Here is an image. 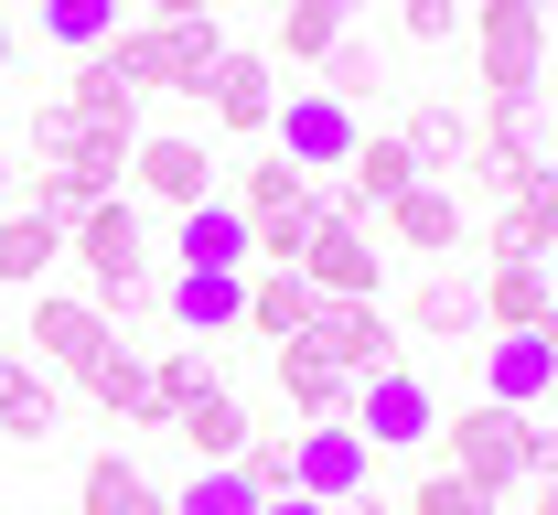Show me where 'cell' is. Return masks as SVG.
Wrapping results in <instances>:
<instances>
[{"instance_id": "1", "label": "cell", "mask_w": 558, "mask_h": 515, "mask_svg": "<svg viewBox=\"0 0 558 515\" xmlns=\"http://www.w3.org/2000/svg\"><path fill=\"white\" fill-rule=\"evenodd\" d=\"M108 54H119V75H130L140 97H205V75L226 65V22H119L108 33Z\"/></svg>"}, {"instance_id": "2", "label": "cell", "mask_w": 558, "mask_h": 515, "mask_svg": "<svg viewBox=\"0 0 558 515\" xmlns=\"http://www.w3.org/2000/svg\"><path fill=\"white\" fill-rule=\"evenodd\" d=\"M440 441H451V462H440V473L484 483L494 505L537 483V419H526V408H494V397H473L462 419H440Z\"/></svg>"}, {"instance_id": "3", "label": "cell", "mask_w": 558, "mask_h": 515, "mask_svg": "<svg viewBox=\"0 0 558 515\" xmlns=\"http://www.w3.org/2000/svg\"><path fill=\"white\" fill-rule=\"evenodd\" d=\"M473 75H484V97H548V11L473 0Z\"/></svg>"}, {"instance_id": "4", "label": "cell", "mask_w": 558, "mask_h": 515, "mask_svg": "<svg viewBox=\"0 0 558 515\" xmlns=\"http://www.w3.org/2000/svg\"><path fill=\"white\" fill-rule=\"evenodd\" d=\"M65 258L86 269V301L140 291V280H150V216H140L130 194H108L97 216H75V225H65Z\"/></svg>"}, {"instance_id": "5", "label": "cell", "mask_w": 558, "mask_h": 515, "mask_svg": "<svg viewBox=\"0 0 558 515\" xmlns=\"http://www.w3.org/2000/svg\"><path fill=\"white\" fill-rule=\"evenodd\" d=\"M344 430H354L365 451H409V441H440V397H429V376L387 366V376H365V387H354Z\"/></svg>"}, {"instance_id": "6", "label": "cell", "mask_w": 558, "mask_h": 515, "mask_svg": "<svg viewBox=\"0 0 558 515\" xmlns=\"http://www.w3.org/2000/svg\"><path fill=\"white\" fill-rule=\"evenodd\" d=\"M279 161L290 172H344L354 161V140H365V119H354L344 97H323V86H301V97H279Z\"/></svg>"}, {"instance_id": "7", "label": "cell", "mask_w": 558, "mask_h": 515, "mask_svg": "<svg viewBox=\"0 0 558 515\" xmlns=\"http://www.w3.org/2000/svg\"><path fill=\"white\" fill-rule=\"evenodd\" d=\"M301 280H312V301H376V291H387L376 225H344V216H323V225H312V247H301Z\"/></svg>"}, {"instance_id": "8", "label": "cell", "mask_w": 558, "mask_h": 515, "mask_svg": "<svg viewBox=\"0 0 558 515\" xmlns=\"http://www.w3.org/2000/svg\"><path fill=\"white\" fill-rule=\"evenodd\" d=\"M33 355H44L54 376H75V387H86V376L119 355V344H108V311H97L86 291H44V301H33Z\"/></svg>"}, {"instance_id": "9", "label": "cell", "mask_w": 558, "mask_h": 515, "mask_svg": "<svg viewBox=\"0 0 558 515\" xmlns=\"http://www.w3.org/2000/svg\"><path fill=\"white\" fill-rule=\"evenodd\" d=\"M376 483V451L354 441L344 419H323V430H290V494H312V505H344Z\"/></svg>"}, {"instance_id": "10", "label": "cell", "mask_w": 558, "mask_h": 515, "mask_svg": "<svg viewBox=\"0 0 558 515\" xmlns=\"http://www.w3.org/2000/svg\"><path fill=\"white\" fill-rule=\"evenodd\" d=\"M462 236H473V205H462L451 183H409V194L387 205V247H398V258H440V269H451Z\"/></svg>"}, {"instance_id": "11", "label": "cell", "mask_w": 558, "mask_h": 515, "mask_svg": "<svg viewBox=\"0 0 558 515\" xmlns=\"http://www.w3.org/2000/svg\"><path fill=\"white\" fill-rule=\"evenodd\" d=\"M312 344H323L354 387L398 366V322H387V301H323V311H312Z\"/></svg>"}, {"instance_id": "12", "label": "cell", "mask_w": 558, "mask_h": 515, "mask_svg": "<svg viewBox=\"0 0 558 515\" xmlns=\"http://www.w3.org/2000/svg\"><path fill=\"white\" fill-rule=\"evenodd\" d=\"M130 183L161 205V216H194V205L215 194V150H205V140H183V130H161V140H140V150H130Z\"/></svg>"}, {"instance_id": "13", "label": "cell", "mask_w": 558, "mask_h": 515, "mask_svg": "<svg viewBox=\"0 0 558 515\" xmlns=\"http://www.w3.org/2000/svg\"><path fill=\"white\" fill-rule=\"evenodd\" d=\"M205 119L215 130H236V140H258L279 119V65L269 54H247V44H226V65L205 75Z\"/></svg>"}, {"instance_id": "14", "label": "cell", "mask_w": 558, "mask_h": 515, "mask_svg": "<svg viewBox=\"0 0 558 515\" xmlns=\"http://www.w3.org/2000/svg\"><path fill=\"white\" fill-rule=\"evenodd\" d=\"M269 366H279V397H290L301 430H323V419H344V408H354V376L333 366L312 333H301V344H269Z\"/></svg>"}, {"instance_id": "15", "label": "cell", "mask_w": 558, "mask_h": 515, "mask_svg": "<svg viewBox=\"0 0 558 515\" xmlns=\"http://www.w3.org/2000/svg\"><path fill=\"white\" fill-rule=\"evenodd\" d=\"M548 387H558V344L548 333H494L484 344V397L494 408H526V419H537Z\"/></svg>"}, {"instance_id": "16", "label": "cell", "mask_w": 558, "mask_h": 515, "mask_svg": "<svg viewBox=\"0 0 558 515\" xmlns=\"http://www.w3.org/2000/svg\"><path fill=\"white\" fill-rule=\"evenodd\" d=\"M65 119H75V130H130V140H140V86L119 75V54H108V44H97V54H75Z\"/></svg>"}, {"instance_id": "17", "label": "cell", "mask_w": 558, "mask_h": 515, "mask_svg": "<svg viewBox=\"0 0 558 515\" xmlns=\"http://www.w3.org/2000/svg\"><path fill=\"white\" fill-rule=\"evenodd\" d=\"M548 258H484V333H548Z\"/></svg>"}, {"instance_id": "18", "label": "cell", "mask_w": 558, "mask_h": 515, "mask_svg": "<svg viewBox=\"0 0 558 515\" xmlns=\"http://www.w3.org/2000/svg\"><path fill=\"white\" fill-rule=\"evenodd\" d=\"M161 311H172L194 344H215V333L247 322V280H226V269H172V280H161Z\"/></svg>"}, {"instance_id": "19", "label": "cell", "mask_w": 558, "mask_h": 515, "mask_svg": "<svg viewBox=\"0 0 558 515\" xmlns=\"http://www.w3.org/2000/svg\"><path fill=\"white\" fill-rule=\"evenodd\" d=\"M172 258H183V269H226V280H247V216H236L226 194H205L194 216H172Z\"/></svg>"}, {"instance_id": "20", "label": "cell", "mask_w": 558, "mask_h": 515, "mask_svg": "<svg viewBox=\"0 0 558 515\" xmlns=\"http://www.w3.org/2000/svg\"><path fill=\"white\" fill-rule=\"evenodd\" d=\"M312 311H323V301H312L301 269H247V322H236V333H258V344H301Z\"/></svg>"}, {"instance_id": "21", "label": "cell", "mask_w": 558, "mask_h": 515, "mask_svg": "<svg viewBox=\"0 0 558 515\" xmlns=\"http://www.w3.org/2000/svg\"><path fill=\"white\" fill-rule=\"evenodd\" d=\"M484 258H558V172H537V183L484 225Z\"/></svg>"}, {"instance_id": "22", "label": "cell", "mask_w": 558, "mask_h": 515, "mask_svg": "<svg viewBox=\"0 0 558 515\" xmlns=\"http://www.w3.org/2000/svg\"><path fill=\"white\" fill-rule=\"evenodd\" d=\"M409 322L429 344H451V333H484V269H429L409 291Z\"/></svg>"}, {"instance_id": "23", "label": "cell", "mask_w": 558, "mask_h": 515, "mask_svg": "<svg viewBox=\"0 0 558 515\" xmlns=\"http://www.w3.org/2000/svg\"><path fill=\"white\" fill-rule=\"evenodd\" d=\"M172 441L194 451V462H205V473H226V462H236V451L258 441V419H247V408H236V387H215V397H194V408H183V419H172Z\"/></svg>"}, {"instance_id": "24", "label": "cell", "mask_w": 558, "mask_h": 515, "mask_svg": "<svg viewBox=\"0 0 558 515\" xmlns=\"http://www.w3.org/2000/svg\"><path fill=\"white\" fill-rule=\"evenodd\" d=\"M398 140H409L418 183H451V172H462V150H473V119H462L451 97H418V108H409V130H398Z\"/></svg>"}, {"instance_id": "25", "label": "cell", "mask_w": 558, "mask_h": 515, "mask_svg": "<svg viewBox=\"0 0 558 515\" xmlns=\"http://www.w3.org/2000/svg\"><path fill=\"white\" fill-rule=\"evenodd\" d=\"M75 515H172V494H161L140 462L97 451V462H86V483H75Z\"/></svg>"}, {"instance_id": "26", "label": "cell", "mask_w": 558, "mask_h": 515, "mask_svg": "<svg viewBox=\"0 0 558 515\" xmlns=\"http://www.w3.org/2000/svg\"><path fill=\"white\" fill-rule=\"evenodd\" d=\"M344 183H354V205H365V216H387V205L418 183V161H409V140H398V130H365V140H354V161H344Z\"/></svg>"}, {"instance_id": "27", "label": "cell", "mask_w": 558, "mask_h": 515, "mask_svg": "<svg viewBox=\"0 0 558 515\" xmlns=\"http://www.w3.org/2000/svg\"><path fill=\"white\" fill-rule=\"evenodd\" d=\"M54 419H65V397H54V376H33L22 355H11V376H0V441L44 451V441H54Z\"/></svg>"}, {"instance_id": "28", "label": "cell", "mask_w": 558, "mask_h": 515, "mask_svg": "<svg viewBox=\"0 0 558 515\" xmlns=\"http://www.w3.org/2000/svg\"><path fill=\"white\" fill-rule=\"evenodd\" d=\"M54 258H65V225H44L33 205H11V216H0V291H33Z\"/></svg>"}, {"instance_id": "29", "label": "cell", "mask_w": 558, "mask_h": 515, "mask_svg": "<svg viewBox=\"0 0 558 515\" xmlns=\"http://www.w3.org/2000/svg\"><path fill=\"white\" fill-rule=\"evenodd\" d=\"M226 205H236V216L247 225H269V216H301V205H312V172H290V161H247V172H236V183H226Z\"/></svg>"}, {"instance_id": "30", "label": "cell", "mask_w": 558, "mask_h": 515, "mask_svg": "<svg viewBox=\"0 0 558 515\" xmlns=\"http://www.w3.org/2000/svg\"><path fill=\"white\" fill-rule=\"evenodd\" d=\"M215 387H226V376H215V355H205V344H161V355H150V397H161V430H172V419H183L194 397H215Z\"/></svg>"}, {"instance_id": "31", "label": "cell", "mask_w": 558, "mask_h": 515, "mask_svg": "<svg viewBox=\"0 0 558 515\" xmlns=\"http://www.w3.org/2000/svg\"><path fill=\"white\" fill-rule=\"evenodd\" d=\"M86 397H97L108 419H130V430H161V397H150V355H108V366L86 376Z\"/></svg>"}, {"instance_id": "32", "label": "cell", "mask_w": 558, "mask_h": 515, "mask_svg": "<svg viewBox=\"0 0 558 515\" xmlns=\"http://www.w3.org/2000/svg\"><path fill=\"white\" fill-rule=\"evenodd\" d=\"M344 33H354V22L333 11V0H279V54H269V65H323Z\"/></svg>"}, {"instance_id": "33", "label": "cell", "mask_w": 558, "mask_h": 515, "mask_svg": "<svg viewBox=\"0 0 558 515\" xmlns=\"http://www.w3.org/2000/svg\"><path fill=\"white\" fill-rule=\"evenodd\" d=\"M33 22H44V44H65V54H97V44L119 33V0H33Z\"/></svg>"}, {"instance_id": "34", "label": "cell", "mask_w": 558, "mask_h": 515, "mask_svg": "<svg viewBox=\"0 0 558 515\" xmlns=\"http://www.w3.org/2000/svg\"><path fill=\"white\" fill-rule=\"evenodd\" d=\"M130 130H75L65 140V172H86V183H97V194H119V183H130Z\"/></svg>"}, {"instance_id": "35", "label": "cell", "mask_w": 558, "mask_h": 515, "mask_svg": "<svg viewBox=\"0 0 558 515\" xmlns=\"http://www.w3.org/2000/svg\"><path fill=\"white\" fill-rule=\"evenodd\" d=\"M323 75H333V86H323V97H344V108H365V97H376V86H387V75H376V44H365V33H344V44H333V54H323Z\"/></svg>"}, {"instance_id": "36", "label": "cell", "mask_w": 558, "mask_h": 515, "mask_svg": "<svg viewBox=\"0 0 558 515\" xmlns=\"http://www.w3.org/2000/svg\"><path fill=\"white\" fill-rule=\"evenodd\" d=\"M172 515H258V494H247V473L226 462V473H194V483L172 494Z\"/></svg>"}, {"instance_id": "37", "label": "cell", "mask_w": 558, "mask_h": 515, "mask_svg": "<svg viewBox=\"0 0 558 515\" xmlns=\"http://www.w3.org/2000/svg\"><path fill=\"white\" fill-rule=\"evenodd\" d=\"M236 473H247L258 505H279V494H290V430H258V441L236 451Z\"/></svg>"}, {"instance_id": "38", "label": "cell", "mask_w": 558, "mask_h": 515, "mask_svg": "<svg viewBox=\"0 0 558 515\" xmlns=\"http://www.w3.org/2000/svg\"><path fill=\"white\" fill-rule=\"evenodd\" d=\"M398 515H494V494H484V483H462V473H429Z\"/></svg>"}, {"instance_id": "39", "label": "cell", "mask_w": 558, "mask_h": 515, "mask_svg": "<svg viewBox=\"0 0 558 515\" xmlns=\"http://www.w3.org/2000/svg\"><path fill=\"white\" fill-rule=\"evenodd\" d=\"M398 22H409V44H451L462 33V0H398Z\"/></svg>"}, {"instance_id": "40", "label": "cell", "mask_w": 558, "mask_h": 515, "mask_svg": "<svg viewBox=\"0 0 558 515\" xmlns=\"http://www.w3.org/2000/svg\"><path fill=\"white\" fill-rule=\"evenodd\" d=\"M65 140H75L65 97H44V108H33V161H65Z\"/></svg>"}, {"instance_id": "41", "label": "cell", "mask_w": 558, "mask_h": 515, "mask_svg": "<svg viewBox=\"0 0 558 515\" xmlns=\"http://www.w3.org/2000/svg\"><path fill=\"white\" fill-rule=\"evenodd\" d=\"M215 0H140V22H205Z\"/></svg>"}, {"instance_id": "42", "label": "cell", "mask_w": 558, "mask_h": 515, "mask_svg": "<svg viewBox=\"0 0 558 515\" xmlns=\"http://www.w3.org/2000/svg\"><path fill=\"white\" fill-rule=\"evenodd\" d=\"M333 515H398V505H387V494L365 483V494H344V505H333Z\"/></svg>"}, {"instance_id": "43", "label": "cell", "mask_w": 558, "mask_h": 515, "mask_svg": "<svg viewBox=\"0 0 558 515\" xmlns=\"http://www.w3.org/2000/svg\"><path fill=\"white\" fill-rule=\"evenodd\" d=\"M11 205H22V161L0 150V216H11Z\"/></svg>"}, {"instance_id": "44", "label": "cell", "mask_w": 558, "mask_h": 515, "mask_svg": "<svg viewBox=\"0 0 558 515\" xmlns=\"http://www.w3.org/2000/svg\"><path fill=\"white\" fill-rule=\"evenodd\" d=\"M526 505H537V515H558V473H537V483H526Z\"/></svg>"}, {"instance_id": "45", "label": "cell", "mask_w": 558, "mask_h": 515, "mask_svg": "<svg viewBox=\"0 0 558 515\" xmlns=\"http://www.w3.org/2000/svg\"><path fill=\"white\" fill-rule=\"evenodd\" d=\"M258 515H333V505H312V494H279V505H258Z\"/></svg>"}, {"instance_id": "46", "label": "cell", "mask_w": 558, "mask_h": 515, "mask_svg": "<svg viewBox=\"0 0 558 515\" xmlns=\"http://www.w3.org/2000/svg\"><path fill=\"white\" fill-rule=\"evenodd\" d=\"M11 54H22V33H11V11H0V75H11Z\"/></svg>"}, {"instance_id": "47", "label": "cell", "mask_w": 558, "mask_h": 515, "mask_svg": "<svg viewBox=\"0 0 558 515\" xmlns=\"http://www.w3.org/2000/svg\"><path fill=\"white\" fill-rule=\"evenodd\" d=\"M548 311H558V258H548Z\"/></svg>"}, {"instance_id": "48", "label": "cell", "mask_w": 558, "mask_h": 515, "mask_svg": "<svg viewBox=\"0 0 558 515\" xmlns=\"http://www.w3.org/2000/svg\"><path fill=\"white\" fill-rule=\"evenodd\" d=\"M333 11H344V22H354V11H365V0H333Z\"/></svg>"}, {"instance_id": "49", "label": "cell", "mask_w": 558, "mask_h": 515, "mask_svg": "<svg viewBox=\"0 0 558 515\" xmlns=\"http://www.w3.org/2000/svg\"><path fill=\"white\" fill-rule=\"evenodd\" d=\"M537 419H558V387H548V408H537Z\"/></svg>"}, {"instance_id": "50", "label": "cell", "mask_w": 558, "mask_h": 515, "mask_svg": "<svg viewBox=\"0 0 558 515\" xmlns=\"http://www.w3.org/2000/svg\"><path fill=\"white\" fill-rule=\"evenodd\" d=\"M0 376H11V344H0Z\"/></svg>"}, {"instance_id": "51", "label": "cell", "mask_w": 558, "mask_h": 515, "mask_svg": "<svg viewBox=\"0 0 558 515\" xmlns=\"http://www.w3.org/2000/svg\"><path fill=\"white\" fill-rule=\"evenodd\" d=\"M526 11H548V0H526Z\"/></svg>"}]
</instances>
